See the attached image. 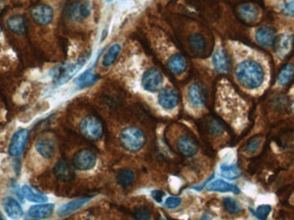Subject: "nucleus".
<instances>
[{
  "label": "nucleus",
  "mask_w": 294,
  "mask_h": 220,
  "mask_svg": "<svg viewBox=\"0 0 294 220\" xmlns=\"http://www.w3.org/2000/svg\"><path fill=\"white\" fill-rule=\"evenodd\" d=\"M168 66L173 74L181 75L186 71L188 64L186 59L183 55L175 54L169 60Z\"/></svg>",
  "instance_id": "obj_24"
},
{
  "label": "nucleus",
  "mask_w": 294,
  "mask_h": 220,
  "mask_svg": "<svg viewBox=\"0 0 294 220\" xmlns=\"http://www.w3.org/2000/svg\"><path fill=\"white\" fill-rule=\"evenodd\" d=\"M134 179H135L134 172L129 169H123L120 170L116 175V182L121 187H128L132 184Z\"/></svg>",
  "instance_id": "obj_30"
},
{
  "label": "nucleus",
  "mask_w": 294,
  "mask_h": 220,
  "mask_svg": "<svg viewBox=\"0 0 294 220\" xmlns=\"http://www.w3.org/2000/svg\"><path fill=\"white\" fill-rule=\"evenodd\" d=\"M88 59H89V55L84 57L76 64H65L53 69L50 72V76L53 78L54 83L56 85H62L64 83H66L67 81H69L72 78L73 75L76 74L80 68L84 66Z\"/></svg>",
  "instance_id": "obj_3"
},
{
  "label": "nucleus",
  "mask_w": 294,
  "mask_h": 220,
  "mask_svg": "<svg viewBox=\"0 0 294 220\" xmlns=\"http://www.w3.org/2000/svg\"><path fill=\"white\" fill-rule=\"evenodd\" d=\"M29 140V131L27 129L21 128L13 134L10 142L9 153L12 157H19L23 154L24 148Z\"/></svg>",
  "instance_id": "obj_8"
},
{
  "label": "nucleus",
  "mask_w": 294,
  "mask_h": 220,
  "mask_svg": "<svg viewBox=\"0 0 294 220\" xmlns=\"http://www.w3.org/2000/svg\"><path fill=\"white\" fill-rule=\"evenodd\" d=\"M113 0H107V2H111Z\"/></svg>",
  "instance_id": "obj_43"
},
{
  "label": "nucleus",
  "mask_w": 294,
  "mask_h": 220,
  "mask_svg": "<svg viewBox=\"0 0 294 220\" xmlns=\"http://www.w3.org/2000/svg\"><path fill=\"white\" fill-rule=\"evenodd\" d=\"M4 209L7 216L13 220L21 219L24 216V210L20 204L12 197H6L2 201Z\"/></svg>",
  "instance_id": "obj_15"
},
{
  "label": "nucleus",
  "mask_w": 294,
  "mask_h": 220,
  "mask_svg": "<svg viewBox=\"0 0 294 220\" xmlns=\"http://www.w3.org/2000/svg\"><path fill=\"white\" fill-rule=\"evenodd\" d=\"M188 95L189 101L195 107H203L207 102V93L200 83H195L190 85Z\"/></svg>",
  "instance_id": "obj_12"
},
{
  "label": "nucleus",
  "mask_w": 294,
  "mask_h": 220,
  "mask_svg": "<svg viewBox=\"0 0 294 220\" xmlns=\"http://www.w3.org/2000/svg\"><path fill=\"white\" fill-rule=\"evenodd\" d=\"M240 18L246 23H254L258 18L259 12L257 8L251 4H245L238 8Z\"/></svg>",
  "instance_id": "obj_25"
},
{
  "label": "nucleus",
  "mask_w": 294,
  "mask_h": 220,
  "mask_svg": "<svg viewBox=\"0 0 294 220\" xmlns=\"http://www.w3.org/2000/svg\"><path fill=\"white\" fill-rule=\"evenodd\" d=\"M0 32H1V28H0Z\"/></svg>",
  "instance_id": "obj_45"
},
{
  "label": "nucleus",
  "mask_w": 294,
  "mask_h": 220,
  "mask_svg": "<svg viewBox=\"0 0 294 220\" xmlns=\"http://www.w3.org/2000/svg\"><path fill=\"white\" fill-rule=\"evenodd\" d=\"M223 204L225 210L231 214H238L242 211V206L240 203L237 199H233L231 197H226L223 199Z\"/></svg>",
  "instance_id": "obj_32"
},
{
  "label": "nucleus",
  "mask_w": 294,
  "mask_h": 220,
  "mask_svg": "<svg viewBox=\"0 0 294 220\" xmlns=\"http://www.w3.org/2000/svg\"><path fill=\"white\" fill-rule=\"evenodd\" d=\"M177 148L184 157H193L199 150V145L194 138L185 135L177 141Z\"/></svg>",
  "instance_id": "obj_11"
},
{
  "label": "nucleus",
  "mask_w": 294,
  "mask_h": 220,
  "mask_svg": "<svg viewBox=\"0 0 294 220\" xmlns=\"http://www.w3.org/2000/svg\"><path fill=\"white\" fill-rule=\"evenodd\" d=\"M189 48L191 49L194 54L195 55H204L207 49V42L199 34H195L192 36H189Z\"/></svg>",
  "instance_id": "obj_23"
},
{
  "label": "nucleus",
  "mask_w": 294,
  "mask_h": 220,
  "mask_svg": "<svg viewBox=\"0 0 294 220\" xmlns=\"http://www.w3.org/2000/svg\"><path fill=\"white\" fill-rule=\"evenodd\" d=\"M283 11L285 14L294 15V0H291L289 3L285 4L283 6Z\"/></svg>",
  "instance_id": "obj_38"
},
{
  "label": "nucleus",
  "mask_w": 294,
  "mask_h": 220,
  "mask_svg": "<svg viewBox=\"0 0 294 220\" xmlns=\"http://www.w3.org/2000/svg\"><path fill=\"white\" fill-rule=\"evenodd\" d=\"M219 170L220 175L229 180H235L241 176L240 170L238 169L237 164H221L219 167Z\"/></svg>",
  "instance_id": "obj_29"
},
{
  "label": "nucleus",
  "mask_w": 294,
  "mask_h": 220,
  "mask_svg": "<svg viewBox=\"0 0 294 220\" xmlns=\"http://www.w3.org/2000/svg\"><path fill=\"white\" fill-rule=\"evenodd\" d=\"M30 15L35 23L39 25H48L54 19V10L48 5H37L30 10Z\"/></svg>",
  "instance_id": "obj_6"
},
{
  "label": "nucleus",
  "mask_w": 294,
  "mask_h": 220,
  "mask_svg": "<svg viewBox=\"0 0 294 220\" xmlns=\"http://www.w3.org/2000/svg\"><path fill=\"white\" fill-rule=\"evenodd\" d=\"M91 198H83V199H74L70 202H67L65 205L60 206L58 210V216L60 217H66L68 215L72 214L74 211L81 208L85 204L90 201Z\"/></svg>",
  "instance_id": "obj_20"
},
{
  "label": "nucleus",
  "mask_w": 294,
  "mask_h": 220,
  "mask_svg": "<svg viewBox=\"0 0 294 220\" xmlns=\"http://www.w3.org/2000/svg\"><path fill=\"white\" fill-rule=\"evenodd\" d=\"M22 194L29 201H32V202L44 203L48 201V196L45 195L44 193L33 189L32 187L28 186V185H24L22 187Z\"/></svg>",
  "instance_id": "obj_26"
},
{
  "label": "nucleus",
  "mask_w": 294,
  "mask_h": 220,
  "mask_svg": "<svg viewBox=\"0 0 294 220\" xmlns=\"http://www.w3.org/2000/svg\"><path fill=\"white\" fill-rule=\"evenodd\" d=\"M54 210V204H40L33 205L29 210V216L35 219H43L50 217Z\"/></svg>",
  "instance_id": "obj_22"
},
{
  "label": "nucleus",
  "mask_w": 294,
  "mask_h": 220,
  "mask_svg": "<svg viewBox=\"0 0 294 220\" xmlns=\"http://www.w3.org/2000/svg\"><path fill=\"white\" fill-rule=\"evenodd\" d=\"M179 96L173 89H165L160 91L159 95V103L165 109H173L177 107Z\"/></svg>",
  "instance_id": "obj_14"
},
{
  "label": "nucleus",
  "mask_w": 294,
  "mask_h": 220,
  "mask_svg": "<svg viewBox=\"0 0 294 220\" xmlns=\"http://www.w3.org/2000/svg\"><path fill=\"white\" fill-rule=\"evenodd\" d=\"M141 83L142 87L147 91L156 92L162 86V74L157 69H150L143 75Z\"/></svg>",
  "instance_id": "obj_9"
},
{
  "label": "nucleus",
  "mask_w": 294,
  "mask_h": 220,
  "mask_svg": "<svg viewBox=\"0 0 294 220\" xmlns=\"http://www.w3.org/2000/svg\"><path fill=\"white\" fill-rule=\"evenodd\" d=\"M54 175L62 182H70L75 176L72 165L66 160H60L54 168Z\"/></svg>",
  "instance_id": "obj_13"
},
{
  "label": "nucleus",
  "mask_w": 294,
  "mask_h": 220,
  "mask_svg": "<svg viewBox=\"0 0 294 220\" xmlns=\"http://www.w3.org/2000/svg\"><path fill=\"white\" fill-rule=\"evenodd\" d=\"M151 216L150 209L144 205L139 206L133 211V217L135 220H150Z\"/></svg>",
  "instance_id": "obj_35"
},
{
  "label": "nucleus",
  "mask_w": 294,
  "mask_h": 220,
  "mask_svg": "<svg viewBox=\"0 0 294 220\" xmlns=\"http://www.w3.org/2000/svg\"><path fill=\"white\" fill-rule=\"evenodd\" d=\"M291 110H292V113L294 115V101H292V103H291Z\"/></svg>",
  "instance_id": "obj_40"
},
{
  "label": "nucleus",
  "mask_w": 294,
  "mask_h": 220,
  "mask_svg": "<svg viewBox=\"0 0 294 220\" xmlns=\"http://www.w3.org/2000/svg\"><path fill=\"white\" fill-rule=\"evenodd\" d=\"M272 211V206L268 204H261L259 205L255 211H253V214H255V217L258 218V220H267V217Z\"/></svg>",
  "instance_id": "obj_34"
},
{
  "label": "nucleus",
  "mask_w": 294,
  "mask_h": 220,
  "mask_svg": "<svg viewBox=\"0 0 294 220\" xmlns=\"http://www.w3.org/2000/svg\"><path fill=\"white\" fill-rule=\"evenodd\" d=\"M36 151L38 152L43 158H54L56 153V144L54 140L50 138H42L37 140L36 143Z\"/></svg>",
  "instance_id": "obj_16"
},
{
  "label": "nucleus",
  "mask_w": 294,
  "mask_h": 220,
  "mask_svg": "<svg viewBox=\"0 0 294 220\" xmlns=\"http://www.w3.org/2000/svg\"><path fill=\"white\" fill-rule=\"evenodd\" d=\"M207 190L210 192H219V193H231L238 194L240 193L239 187L230 182H225L224 180L213 181L207 186Z\"/></svg>",
  "instance_id": "obj_19"
},
{
  "label": "nucleus",
  "mask_w": 294,
  "mask_h": 220,
  "mask_svg": "<svg viewBox=\"0 0 294 220\" xmlns=\"http://www.w3.org/2000/svg\"><path fill=\"white\" fill-rule=\"evenodd\" d=\"M120 140L121 146L126 151L131 152H138L141 150L146 142L144 132L134 127H129L123 129L120 134Z\"/></svg>",
  "instance_id": "obj_2"
},
{
  "label": "nucleus",
  "mask_w": 294,
  "mask_h": 220,
  "mask_svg": "<svg viewBox=\"0 0 294 220\" xmlns=\"http://www.w3.org/2000/svg\"><path fill=\"white\" fill-rule=\"evenodd\" d=\"M96 164V155L89 150H81L77 152L72 158V164L79 170H90Z\"/></svg>",
  "instance_id": "obj_7"
},
{
  "label": "nucleus",
  "mask_w": 294,
  "mask_h": 220,
  "mask_svg": "<svg viewBox=\"0 0 294 220\" xmlns=\"http://www.w3.org/2000/svg\"><path fill=\"white\" fill-rule=\"evenodd\" d=\"M293 47V36L290 34H284L277 45L276 55L279 59H285Z\"/></svg>",
  "instance_id": "obj_21"
},
{
  "label": "nucleus",
  "mask_w": 294,
  "mask_h": 220,
  "mask_svg": "<svg viewBox=\"0 0 294 220\" xmlns=\"http://www.w3.org/2000/svg\"><path fill=\"white\" fill-rule=\"evenodd\" d=\"M261 138H253V139L249 140L248 144H247L246 147H245V151H246V152H248V153H255V152L258 150L259 147L261 146Z\"/></svg>",
  "instance_id": "obj_36"
},
{
  "label": "nucleus",
  "mask_w": 294,
  "mask_h": 220,
  "mask_svg": "<svg viewBox=\"0 0 294 220\" xmlns=\"http://www.w3.org/2000/svg\"><path fill=\"white\" fill-rule=\"evenodd\" d=\"M182 203V199L179 197H169L166 199L165 202V207L167 208L173 209L177 208Z\"/></svg>",
  "instance_id": "obj_37"
},
{
  "label": "nucleus",
  "mask_w": 294,
  "mask_h": 220,
  "mask_svg": "<svg viewBox=\"0 0 294 220\" xmlns=\"http://www.w3.org/2000/svg\"><path fill=\"white\" fill-rule=\"evenodd\" d=\"M99 78L98 75L93 74V73L90 72V70H88L86 72H84L83 74L79 75L78 77H76L74 83L78 88L84 89L86 87H89L94 84Z\"/></svg>",
  "instance_id": "obj_27"
},
{
  "label": "nucleus",
  "mask_w": 294,
  "mask_h": 220,
  "mask_svg": "<svg viewBox=\"0 0 294 220\" xmlns=\"http://www.w3.org/2000/svg\"><path fill=\"white\" fill-rule=\"evenodd\" d=\"M238 83L245 89H255L264 81V72L261 65L254 60H244L236 69Z\"/></svg>",
  "instance_id": "obj_1"
},
{
  "label": "nucleus",
  "mask_w": 294,
  "mask_h": 220,
  "mask_svg": "<svg viewBox=\"0 0 294 220\" xmlns=\"http://www.w3.org/2000/svg\"><path fill=\"white\" fill-rule=\"evenodd\" d=\"M6 25L12 33L17 35H24L27 30L26 18L22 14L10 16L6 21Z\"/></svg>",
  "instance_id": "obj_17"
},
{
  "label": "nucleus",
  "mask_w": 294,
  "mask_h": 220,
  "mask_svg": "<svg viewBox=\"0 0 294 220\" xmlns=\"http://www.w3.org/2000/svg\"><path fill=\"white\" fill-rule=\"evenodd\" d=\"M91 7L88 1L76 0L66 7V16L72 21H82L90 15Z\"/></svg>",
  "instance_id": "obj_5"
},
{
  "label": "nucleus",
  "mask_w": 294,
  "mask_h": 220,
  "mask_svg": "<svg viewBox=\"0 0 294 220\" xmlns=\"http://www.w3.org/2000/svg\"><path fill=\"white\" fill-rule=\"evenodd\" d=\"M79 129L84 137L90 140H99L104 133V127L99 118L89 116L82 120Z\"/></svg>",
  "instance_id": "obj_4"
},
{
  "label": "nucleus",
  "mask_w": 294,
  "mask_h": 220,
  "mask_svg": "<svg viewBox=\"0 0 294 220\" xmlns=\"http://www.w3.org/2000/svg\"><path fill=\"white\" fill-rule=\"evenodd\" d=\"M159 220H166V219H165V217H160V219H159Z\"/></svg>",
  "instance_id": "obj_42"
},
{
  "label": "nucleus",
  "mask_w": 294,
  "mask_h": 220,
  "mask_svg": "<svg viewBox=\"0 0 294 220\" xmlns=\"http://www.w3.org/2000/svg\"><path fill=\"white\" fill-rule=\"evenodd\" d=\"M30 220H36V219H35V218H33V219H30Z\"/></svg>",
  "instance_id": "obj_44"
},
{
  "label": "nucleus",
  "mask_w": 294,
  "mask_h": 220,
  "mask_svg": "<svg viewBox=\"0 0 294 220\" xmlns=\"http://www.w3.org/2000/svg\"><path fill=\"white\" fill-rule=\"evenodd\" d=\"M213 65L216 71L220 73H227L230 70V60L224 49L219 48L213 56Z\"/></svg>",
  "instance_id": "obj_18"
},
{
  "label": "nucleus",
  "mask_w": 294,
  "mask_h": 220,
  "mask_svg": "<svg viewBox=\"0 0 294 220\" xmlns=\"http://www.w3.org/2000/svg\"><path fill=\"white\" fill-rule=\"evenodd\" d=\"M165 193L164 191L155 190L152 192V196L153 199L156 200L157 202L161 203L163 201V198L165 197Z\"/></svg>",
  "instance_id": "obj_39"
},
{
  "label": "nucleus",
  "mask_w": 294,
  "mask_h": 220,
  "mask_svg": "<svg viewBox=\"0 0 294 220\" xmlns=\"http://www.w3.org/2000/svg\"><path fill=\"white\" fill-rule=\"evenodd\" d=\"M255 40L259 44L263 46V47H266V48L273 47L276 42V30H274L273 28L268 27V26L260 27L255 32Z\"/></svg>",
  "instance_id": "obj_10"
},
{
  "label": "nucleus",
  "mask_w": 294,
  "mask_h": 220,
  "mask_svg": "<svg viewBox=\"0 0 294 220\" xmlns=\"http://www.w3.org/2000/svg\"><path fill=\"white\" fill-rule=\"evenodd\" d=\"M293 77L294 66L292 64L289 63L280 69L278 77H277V81H278L279 85L285 86L291 82Z\"/></svg>",
  "instance_id": "obj_28"
},
{
  "label": "nucleus",
  "mask_w": 294,
  "mask_h": 220,
  "mask_svg": "<svg viewBox=\"0 0 294 220\" xmlns=\"http://www.w3.org/2000/svg\"><path fill=\"white\" fill-rule=\"evenodd\" d=\"M207 128L208 133H210L214 136H219L225 131V128L222 123L216 119L209 120V122L207 123Z\"/></svg>",
  "instance_id": "obj_33"
},
{
  "label": "nucleus",
  "mask_w": 294,
  "mask_h": 220,
  "mask_svg": "<svg viewBox=\"0 0 294 220\" xmlns=\"http://www.w3.org/2000/svg\"><path fill=\"white\" fill-rule=\"evenodd\" d=\"M120 50H121V46L120 44L115 43V44L112 45L109 49L107 51L105 55L103 56L102 65L106 66V67H108V66L113 65V63L117 59L118 55L120 53Z\"/></svg>",
  "instance_id": "obj_31"
},
{
  "label": "nucleus",
  "mask_w": 294,
  "mask_h": 220,
  "mask_svg": "<svg viewBox=\"0 0 294 220\" xmlns=\"http://www.w3.org/2000/svg\"><path fill=\"white\" fill-rule=\"evenodd\" d=\"M0 220H6V218L4 217L3 215L1 214V212H0Z\"/></svg>",
  "instance_id": "obj_41"
}]
</instances>
